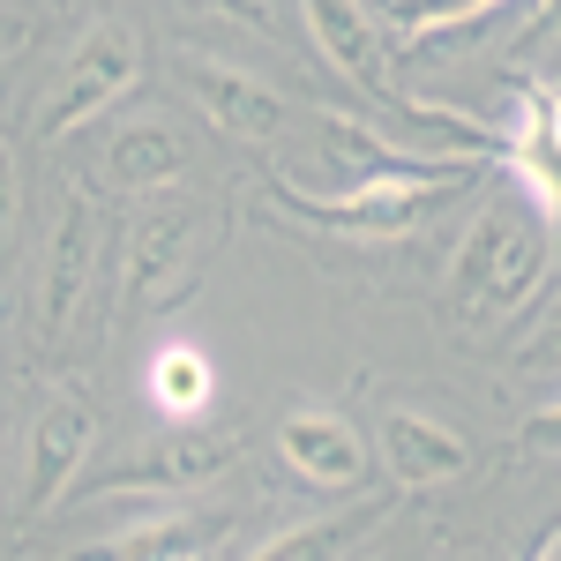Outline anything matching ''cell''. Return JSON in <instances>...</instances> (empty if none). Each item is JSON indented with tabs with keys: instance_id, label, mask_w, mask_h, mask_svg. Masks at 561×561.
Masks as SVG:
<instances>
[{
	"instance_id": "cell-6",
	"label": "cell",
	"mask_w": 561,
	"mask_h": 561,
	"mask_svg": "<svg viewBox=\"0 0 561 561\" xmlns=\"http://www.w3.org/2000/svg\"><path fill=\"white\" fill-rule=\"evenodd\" d=\"M180 90L203 105V121H210L225 142H240V150H270V142H285L293 135V98L277 83H262L248 68H232V60H210V53H180L173 60Z\"/></svg>"
},
{
	"instance_id": "cell-1",
	"label": "cell",
	"mask_w": 561,
	"mask_h": 561,
	"mask_svg": "<svg viewBox=\"0 0 561 561\" xmlns=\"http://www.w3.org/2000/svg\"><path fill=\"white\" fill-rule=\"evenodd\" d=\"M554 248H561V232L539 217L531 195L479 203L472 232L457 240V262H449V314L465 330H479V337L517 322L524 307L554 285Z\"/></svg>"
},
{
	"instance_id": "cell-5",
	"label": "cell",
	"mask_w": 561,
	"mask_h": 561,
	"mask_svg": "<svg viewBox=\"0 0 561 561\" xmlns=\"http://www.w3.org/2000/svg\"><path fill=\"white\" fill-rule=\"evenodd\" d=\"M113 255V217L90 187H68L60 195V217H53V240H45V337H76V322L90 314V293H98V270Z\"/></svg>"
},
{
	"instance_id": "cell-7",
	"label": "cell",
	"mask_w": 561,
	"mask_h": 561,
	"mask_svg": "<svg viewBox=\"0 0 561 561\" xmlns=\"http://www.w3.org/2000/svg\"><path fill=\"white\" fill-rule=\"evenodd\" d=\"M232 457H240V442L232 434H158L135 465H113V472H98L76 486V502H135V494H195V486H210L217 472H232Z\"/></svg>"
},
{
	"instance_id": "cell-3",
	"label": "cell",
	"mask_w": 561,
	"mask_h": 561,
	"mask_svg": "<svg viewBox=\"0 0 561 561\" xmlns=\"http://www.w3.org/2000/svg\"><path fill=\"white\" fill-rule=\"evenodd\" d=\"M479 180V165H449V173H420V180H375V187H345V195H300L293 180H270L277 203L337 240H397L412 225H427L449 195H465Z\"/></svg>"
},
{
	"instance_id": "cell-17",
	"label": "cell",
	"mask_w": 561,
	"mask_h": 561,
	"mask_svg": "<svg viewBox=\"0 0 561 561\" xmlns=\"http://www.w3.org/2000/svg\"><path fill=\"white\" fill-rule=\"evenodd\" d=\"M517 442L531 449V457H561V404H547V412H531L517 427Z\"/></svg>"
},
{
	"instance_id": "cell-9",
	"label": "cell",
	"mask_w": 561,
	"mask_h": 561,
	"mask_svg": "<svg viewBox=\"0 0 561 561\" xmlns=\"http://www.w3.org/2000/svg\"><path fill=\"white\" fill-rule=\"evenodd\" d=\"M300 23L314 53L345 76L352 90H367V98H382V105H404L397 90H389V31L382 15L367 8V0H300ZM412 113V105H404Z\"/></svg>"
},
{
	"instance_id": "cell-10",
	"label": "cell",
	"mask_w": 561,
	"mask_h": 561,
	"mask_svg": "<svg viewBox=\"0 0 561 561\" xmlns=\"http://www.w3.org/2000/svg\"><path fill=\"white\" fill-rule=\"evenodd\" d=\"M90 442H98V420H90L83 397H53L31 427V457H23V517H45L68 502V486L83 472Z\"/></svg>"
},
{
	"instance_id": "cell-18",
	"label": "cell",
	"mask_w": 561,
	"mask_h": 561,
	"mask_svg": "<svg viewBox=\"0 0 561 561\" xmlns=\"http://www.w3.org/2000/svg\"><path fill=\"white\" fill-rule=\"evenodd\" d=\"M561 31V0H539V8H531V38H554Z\"/></svg>"
},
{
	"instance_id": "cell-11",
	"label": "cell",
	"mask_w": 561,
	"mask_h": 561,
	"mask_svg": "<svg viewBox=\"0 0 561 561\" xmlns=\"http://www.w3.org/2000/svg\"><path fill=\"white\" fill-rule=\"evenodd\" d=\"M375 442H382V465L397 472V486H442V479L472 472V442L434 412H389Z\"/></svg>"
},
{
	"instance_id": "cell-20",
	"label": "cell",
	"mask_w": 561,
	"mask_h": 561,
	"mask_svg": "<svg viewBox=\"0 0 561 561\" xmlns=\"http://www.w3.org/2000/svg\"><path fill=\"white\" fill-rule=\"evenodd\" d=\"M524 561H561V524H554V531H547V539H539V547H531Z\"/></svg>"
},
{
	"instance_id": "cell-19",
	"label": "cell",
	"mask_w": 561,
	"mask_h": 561,
	"mask_svg": "<svg viewBox=\"0 0 561 561\" xmlns=\"http://www.w3.org/2000/svg\"><path fill=\"white\" fill-rule=\"evenodd\" d=\"M539 352H561V285H554V300H547V337H539Z\"/></svg>"
},
{
	"instance_id": "cell-15",
	"label": "cell",
	"mask_w": 561,
	"mask_h": 561,
	"mask_svg": "<svg viewBox=\"0 0 561 561\" xmlns=\"http://www.w3.org/2000/svg\"><path fill=\"white\" fill-rule=\"evenodd\" d=\"M375 524H389V502H375V510H337V517H307L293 531H277V539H262L248 561H345Z\"/></svg>"
},
{
	"instance_id": "cell-16",
	"label": "cell",
	"mask_w": 561,
	"mask_h": 561,
	"mask_svg": "<svg viewBox=\"0 0 561 561\" xmlns=\"http://www.w3.org/2000/svg\"><path fill=\"white\" fill-rule=\"evenodd\" d=\"M502 8H517V0H382L375 15H389L382 31H397V45H442V38H465L472 23H494Z\"/></svg>"
},
{
	"instance_id": "cell-12",
	"label": "cell",
	"mask_w": 561,
	"mask_h": 561,
	"mask_svg": "<svg viewBox=\"0 0 561 561\" xmlns=\"http://www.w3.org/2000/svg\"><path fill=\"white\" fill-rule=\"evenodd\" d=\"M225 539H232V517L173 510V517H150V524H128V531L98 539L76 561H225Z\"/></svg>"
},
{
	"instance_id": "cell-8",
	"label": "cell",
	"mask_w": 561,
	"mask_h": 561,
	"mask_svg": "<svg viewBox=\"0 0 561 561\" xmlns=\"http://www.w3.org/2000/svg\"><path fill=\"white\" fill-rule=\"evenodd\" d=\"M277 457H285V472L300 479L307 494H359L367 465H375V449L359 442V427L345 412H330V404L285 412L277 420Z\"/></svg>"
},
{
	"instance_id": "cell-23",
	"label": "cell",
	"mask_w": 561,
	"mask_h": 561,
	"mask_svg": "<svg viewBox=\"0 0 561 561\" xmlns=\"http://www.w3.org/2000/svg\"><path fill=\"white\" fill-rule=\"evenodd\" d=\"M0 187H8V173H0Z\"/></svg>"
},
{
	"instance_id": "cell-2",
	"label": "cell",
	"mask_w": 561,
	"mask_h": 561,
	"mask_svg": "<svg viewBox=\"0 0 561 561\" xmlns=\"http://www.w3.org/2000/svg\"><path fill=\"white\" fill-rule=\"evenodd\" d=\"M217 248V210L210 203H158L135 217L128 248H121V293H113V322L135 330L150 314L180 307L203 285V262Z\"/></svg>"
},
{
	"instance_id": "cell-13",
	"label": "cell",
	"mask_w": 561,
	"mask_h": 561,
	"mask_svg": "<svg viewBox=\"0 0 561 561\" xmlns=\"http://www.w3.org/2000/svg\"><path fill=\"white\" fill-rule=\"evenodd\" d=\"M187 173V142L165 113H142V121H121L113 142H105V180L121 195H165L173 180Z\"/></svg>"
},
{
	"instance_id": "cell-4",
	"label": "cell",
	"mask_w": 561,
	"mask_h": 561,
	"mask_svg": "<svg viewBox=\"0 0 561 561\" xmlns=\"http://www.w3.org/2000/svg\"><path fill=\"white\" fill-rule=\"evenodd\" d=\"M135 83H142V38H135V23H121V15L90 23V38L76 45V53H68V68H60V90L45 98L38 135H45V142L83 135L90 121L121 113V98H128Z\"/></svg>"
},
{
	"instance_id": "cell-22",
	"label": "cell",
	"mask_w": 561,
	"mask_h": 561,
	"mask_svg": "<svg viewBox=\"0 0 561 561\" xmlns=\"http://www.w3.org/2000/svg\"><path fill=\"white\" fill-rule=\"evenodd\" d=\"M547 113H554V128H561V90H547Z\"/></svg>"
},
{
	"instance_id": "cell-14",
	"label": "cell",
	"mask_w": 561,
	"mask_h": 561,
	"mask_svg": "<svg viewBox=\"0 0 561 561\" xmlns=\"http://www.w3.org/2000/svg\"><path fill=\"white\" fill-rule=\"evenodd\" d=\"M142 382H150V404L165 412V420H203L217 397V367L203 345H158L150 352V367H142Z\"/></svg>"
},
{
	"instance_id": "cell-21",
	"label": "cell",
	"mask_w": 561,
	"mask_h": 561,
	"mask_svg": "<svg viewBox=\"0 0 561 561\" xmlns=\"http://www.w3.org/2000/svg\"><path fill=\"white\" fill-rule=\"evenodd\" d=\"M210 8H225V15H248V23H262V0H210Z\"/></svg>"
}]
</instances>
